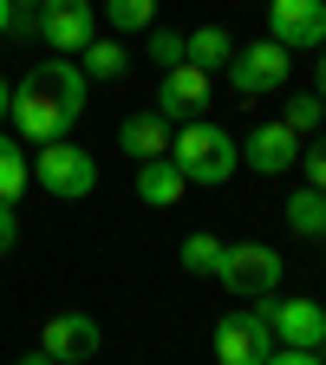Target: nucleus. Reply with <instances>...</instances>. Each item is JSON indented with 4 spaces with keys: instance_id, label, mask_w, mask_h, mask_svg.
Listing matches in <instances>:
<instances>
[{
    "instance_id": "c85d7f7f",
    "label": "nucleus",
    "mask_w": 326,
    "mask_h": 365,
    "mask_svg": "<svg viewBox=\"0 0 326 365\" xmlns=\"http://www.w3.org/2000/svg\"><path fill=\"white\" fill-rule=\"evenodd\" d=\"M14 365H53V359H46V352H26V359H14Z\"/></svg>"
},
{
    "instance_id": "4468645a",
    "label": "nucleus",
    "mask_w": 326,
    "mask_h": 365,
    "mask_svg": "<svg viewBox=\"0 0 326 365\" xmlns=\"http://www.w3.org/2000/svg\"><path fill=\"white\" fill-rule=\"evenodd\" d=\"M183 170L170 157H151V163H137V196H144V209H176L183 202Z\"/></svg>"
},
{
    "instance_id": "9b49d317",
    "label": "nucleus",
    "mask_w": 326,
    "mask_h": 365,
    "mask_svg": "<svg viewBox=\"0 0 326 365\" xmlns=\"http://www.w3.org/2000/svg\"><path fill=\"white\" fill-rule=\"evenodd\" d=\"M39 39L53 46V53H85L91 39H98V14H91V0H39Z\"/></svg>"
},
{
    "instance_id": "423d86ee",
    "label": "nucleus",
    "mask_w": 326,
    "mask_h": 365,
    "mask_svg": "<svg viewBox=\"0 0 326 365\" xmlns=\"http://www.w3.org/2000/svg\"><path fill=\"white\" fill-rule=\"evenodd\" d=\"M255 307H261V319H268L274 346H313V352H320V339H326V307H320L313 294H268V300H255Z\"/></svg>"
},
{
    "instance_id": "20e7f679",
    "label": "nucleus",
    "mask_w": 326,
    "mask_h": 365,
    "mask_svg": "<svg viewBox=\"0 0 326 365\" xmlns=\"http://www.w3.org/2000/svg\"><path fill=\"white\" fill-rule=\"evenodd\" d=\"M222 72H228V85H235L242 98H281L287 78H294V53H287V46H274V39H248V46L228 53Z\"/></svg>"
},
{
    "instance_id": "2eb2a0df",
    "label": "nucleus",
    "mask_w": 326,
    "mask_h": 365,
    "mask_svg": "<svg viewBox=\"0 0 326 365\" xmlns=\"http://www.w3.org/2000/svg\"><path fill=\"white\" fill-rule=\"evenodd\" d=\"M281 215H287V235H300V242H326V190L300 182V190L281 202Z\"/></svg>"
},
{
    "instance_id": "0eeeda50",
    "label": "nucleus",
    "mask_w": 326,
    "mask_h": 365,
    "mask_svg": "<svg viewBox=\"0 0 326 365\" xmlns=\"http://www.w3.org/2000/svg\"><path fill=\"white\" fill-rule=\"evenodd\" d=\"M268 352H274V333L255 300H242L235 313L215 319V365H268Z\"/></svg>"
},
{
    "instance_id": "f257e3e1",
    "label": "nucleus",
    "mask_w": 326,
    "mask_h": 365,
    "mask_svg": "<svg viewBox=\"0 0 326 365\" xmlns=\"http://www.w3.org/2000/svg\"><path fill=\"white\" fill-rule=\"evenodd\" d=\"M91 105V78L78 72V59H39L7 98V124L20 144H53V137H72V124Z\"/></svg>"
},
{
    "instance_id": "f03ea898",
    "label": "nucleus",
    "mask_w": 326,
    "mask_h": 365,
    "mask_svg": "<svg viewBox=\"0 0 326 365\" xmlns=\"http://www.w3.org/2000/svg\"><path fill=\"white\" fill-rule=\"evenodd\" d=\"M170 163L183 170V182H196V190H222V182L242 170L235 130H222L209 118H183L176 137H170Z\"/></svg>"
},
{
    "instance_id": "b1692460",
    "label": "nucleus",
    "mask_w": 326,
    "mask_h": 365,
    "mask_svg": "<svg viewBox=\"0 0 326 365\" xmlns=\"http://www.w3.org/2000/svg\"><path fill=\"white\" fill-rule=\"evenodd\" d=\"M268 365H326V359H320L313 346H274V352H268Z\"/></svg>"
},
{
    "instance_id": "6ab92c4d",
    "label": "nucleus",
    "mask_w": 326,
    "mask_h": 365,
    "mask_svg": "<svg viewBox=\"0 0 326 365\" xmlns=\"http://www.w3.org/2000/svg\"><path fill=\"white\" fill-rule=\"evenodd\" d=\"M222 235H209V228H196V235H183V274H196V281H215V267H222Z\"/></svg>"
},
{
    "instance_id": "cd10ccee",
    "label": "nucleus",
    "mask_w": 326,
    "mask_h": 365,
    "mask_svg": "<svg viewBox=\"0 0 326 365\" xmlns=\"http://www.w3.org/2000/svg\"><path fill=\"white\" fill-rule=\"evenodd\" d=\"M7 98H14V85H7V78H0V124H7Z\"/></svg>"
},
{
    "instance_id": "9d476101",
    "label": "nucleus",
    "mask_w": 326,
    "mask_h": 365,
    "mask_svg": "<svg viewBox=\"0 0 326 365\" xmlns=\"http://www.w3.org/2000/svg\"><path fill=\"white\" fill-rule=\"evenodd\" d=\"M209 98H215V72H203V66H170L163 78H157V111L170 118V124H183V118H203L209 111Z\"/></svg>"
},
{
    "instance_id": "bb28decb",
    "label": "nucleus",
    "mask_w": 326,
    "mask_h": 365,
    "mask_svg": "<svg viewBox=\"0 0 326 365\" xmlns=\"http://www.w3.org/2000/svg\"><path fill=\"white\" fill-rule=\"evenodd\" d=\"M0 33H14V0H0Z\"/></svg>"
},
{
    "instance_id": "6e6552de",
    "label": "nucleus",
    "mask_w": 326,
    "mask_h": 365,
    "mask_svg": "<svg viewBox=\"0 0 326 365\" xmlns=\"http://www.w3.org/2000/svg\"><path fill=\"white\" fill-rule=\"evenodd\" d=\"M268 39L287 53H320L326 46V0H268Z\"/></svg>"
},
{
    "instance_id": "ddd939ff",
    "label": "nucleus",
    "mask_w": 326,
    "mask_h": 365,
    "mask_svg": "<svg viewBox=\"0 0 326 365\" xmlns=\"http://www.w3.org/2000/svg\"><path fill=\"white\" fill-rule=\"evenodd\" d=\"M170 118L163 111H131L124 124H118V150L124 157H137V163H151V157H170Z\"/></svg>"
},
{
    "instance_id": "1a4fd4ad",
    "label": "nucleus",
    "mask_w": 326,
    "mask_h": 365,
    "mask_svg": "<svg viewBox=\"0 0 326 365\" xmlns=\"http://www.w3.org/2000/svg\"><path fill=\"white\" fill-rule=\"evenodd\" d=\"M235 150L255 176H287L300 163V137L281 124V118H268V124H248V137H235Z\"/></svg>"
},
{
    "instance_id": "412c9836",
    "label": "nucleus",
    "mask_w": 326,
    "mask_h": 365,
    "mask_svg": "<svg viewBox=\"0 0 326 365\" xmlns=\"http://www.w3.org/2000/svg\"><path fill=\"white\" fill-rule=\"evenodd\" d=\"M320 118H326L320 91H287V98H281V124H287L294 137H313V130H320Z\"/></svg>"
},
{
    "instance_id": "393cba45",
    "label": "nucleus",
    "mask_w": 326,
    "mask_h": 365,
    "mask_svg": "<svg viewBox=\"0 0 326 365\" xmlns=\"http://www.w3.org/2000/svg\"><path fill=\"white\" fill-rule=\"evenodd\" d=\"M14 248H20V209L0 202V255H14Z\"/></svg>"
},
{
    "instance_id": "a878e982",
    "label": "nucleus",
    "mask_w": 326,
    "mask_h": 365,
    "mask_svg": "<svg viewBox=\"0 0 326 365\" xmlns=\"http://www.w3.org/2000/svg\"><path fill=\"white\" fill-rule=\"evenodd\" d=\"M313 91H320V105H326V46L313 53Z\"/></svg>"
},
{
    "instance_id": "4be33fe9",
    "label": "nucleus",
    "mask_w": 326,
    "mask_h": 365,
    "mask_svg": "<svg viewBox=\"0 0 326 365\" xmlns=\"http://www.w3.org/2000/svg\"><path fill=\"white\" fill-rule=\"evenodd\" d=\"M144 59H151L157 72L183 66V33H170V26H151V33H144Z\"/></svg>"
},
{
    "instance_id": "5701e85b",
    "label": "nucleus",
    "mask_w": 326,
    "mask_h": 365,
    "mask_svg": "<svg viewBox=\"0 0 326 365\" xmlns=\"http://www.w3.org/2000/svg\"><path fill=\"white\" fill-rule=\"evenodd\" d=\"M300 182H313V190H326V130H313L300 144Z\"/></svg>"
},
{
    "instance_id": "f3484780",
    "label": "nucleus",
    "mask_w": 326,
    "mask_h": 365,
    "mask_svg": "<svg viewBox=\"0 0 326 365\" xmlns=\"http://www.w3.org/2000/svg\"><path fill=\"white\" fill-rule=\"evenodd\" d=\"M78 72H85V78H98V85H118V78L131 72V46H124L118 33H111V39L98 33V39L78 53Z\"/></svg>"
},
{
    "instance_id": "dca6fc26",
    "label": "nucleus",
    "mask_w": 326,
    "mask_h": 365,
    "mask_svg": "<svg viewBox=\"0 0 326 365\" xmlns=\"http://www.w3.org/2000/svg\"><path fill=\"white\" fill-rule=\"evenodd\" d=\"M228 53H235V33H228L222 20H203L196 33H183V59L203 66V72H222V66H228Z\"/></svg>"
},
{
    "instance_id": "7ed1b4c3",
    "label": "nucleus",
    "mask_w": 326,
    "mask_h": 365,
    "mask_svg": "<svg viewBox=\"0 0 326 365\" xmlns=\"http://www.w3.org/2000/svg\"><path fill=\"white\" fill-rule=\"evenodd\" d=\"M281 274H287L281 248H268V242H228L215 281L235 294V300H268V294H281Z\"/></svg>"
},
{
    "instance_id": "a211bd4d",
    "label": "nucleus",
    "mask_w": 326,
    "mask_h": 365,
    "mask_svg": "<svg viewBox=\"0 0 326 365\" xmlns=\"http://www.w3.org/2000/svg\"><path fill=\"white\" fill-rule=\"evenodd\" d=\"M26 182H33V157H26V144H20L14 130H0V202H14V209H20Z\"/></svg>"
},
{
    "instance_id": "39448f33",
    "label": "nucleus",
    "mask_w": 326,
    "mask_h": 365,
    "mask_svg": "<svg viewBox=\"0 0 326 365\" xmlns=\"http://www.w3.org/2000/svg\"><path fill=\"white\" fill-rule=\"evenodd\" d=\"M33 150H39L33 176H39V190H46V196H59V202H85L91 190H98V163H91L85 144H72V137H53V144H33Z\"/></svg>"
},
{
    "instance_id": "aec40b11",
    "label": "nucleus",
    "mask_w": 326,
    "mask_h": 365,
    "mask_svg": "<svg viewBox=\"0 0 326 365\" xmlns=\"http://www.w3.org/2000/svg\"><path fill=\"white\" fill-rule=\"evenodd\" d=\"M98 14L111 33H151L157 26V0H98Z\"/></svg>"
},
{
    "instance_id": "f8f14e48",
    "label": "nucleus",
    "mask_w": 326,
    "mask_h": 365,
    "mask_svg": "<svg viewBox=\"0 0 326 365\" xmlns=\"http://www.w3.org/2000/svg\"><path fill=\"white\" fill-rule=\"evenodd\" d=\"M98 346H105V333H98V319H91V313H53L39 327V352L53 359V365H85Z\"/></svg>"
},
{
    "instance_id": "c756f323",
    "label": "nucleus",
    "mask_w": 326,
    "mask_h": 365,
    "mask_svg": "<svg viewBox=\"0 0 326 365\" xmlns=\"http://www.w3.org/2000/svg\"><path fill=\"white\" fill-rule=\"evenodd\" d=\"M14 7H39V0H14Z\"/></svg>"
}]
</instances>
